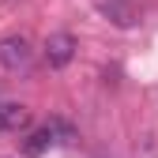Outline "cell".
<instances>
[{
    "instance_id": "1",
    "label": "cell",
    "mask_w": 158,
    "mask_h": 158,
    "mask_svg": "<svg viewBox=\"0 0 158 158\" xmlns=\"http://www.w3.org/2000/svg\"><path fill=\"white\" fill-rule=\"evenodd\" d=\"M34 60V49L23 34H8V38H0V68H8V72H27Z\"/></svg>"
},
{
    "instance_id": "2",
    "label": "cell",
    "mask_w": 158,
    "mask_h": 158,
    "mask_svg": "<svg viewBox=\"0 0 158 158\" xmlns=\"http://www.w3.org/2000/svg\"><path fill=\"white\" fill-rule=\"evenodd\" d=\"M42 53H45V64L49 68H68L72 60H75V53H79V42L68 34V30H56V34H49L45 38V45H42Z\"/></svg>"
},
{
    "instance_id": "3",
    "label": "cell",
    "mask_w": 158,
    "mask_h": 158,
    "mask_svg": "<svg viewBox=\"0 0 158 158\" xmlns=\"http://www.w3.org/2000/svg\"><path fill=\"white\" fill-rule=\"evenodd\" d=\"M30 124V109L23 102H0V132H23Z\"/></svg>"
},
{
    "instance_id": "4",
    "label": "cell",
    "mask_w": 158,
    "mask_h": 158,
    "mask_svg": "<svg viewBox=\"0 0 158 158\" xmlns=\"http://www.w3.org/2000/svg\"><path fill=\"white\" fill-rule=\"evenodd\" d=\"M102 11L113 19V23H121V27H128L132 23V19H135V11L124 4V0H109V4H102Z\"/></svg>"
}]
</instances>
